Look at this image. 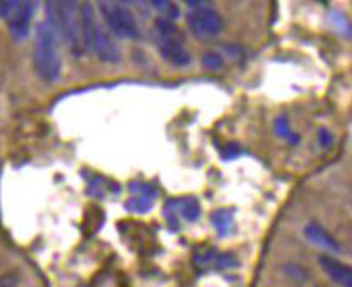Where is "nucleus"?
Returning a JSON list of instances; mask_svg holds the SVG:
<instances>
[{
  "mask_svg": "<svg viewBox=\"0 0 352 287\" xmlns=\"http://www.w3.org/2000/svg\"><path fill=\"white\" fill-rule=\"evenodd\" d=\"M90 52L96 53L102 62H109V64H115V62H120L122 55L116 48L115 41L109 37V34H106L102 28H97L96 36L92 41V50Z\"/></svg>",
  "mask_w": 352,
  "mask_h": 287,
  "instance_id": "8",
  "label": "nucleus"
},
{
  "mask_svg": "<svg viewBox=\"0 0 352 287\" xmlns=\"http://www.w3.org/2000/svg\"><path fill=\"white\" fill-rule=\"evenodd\" d=\"M0 287H18V279L14 275H0Z\"/></svg>",
  "mask_w": 352,
  "mask_h": 287,
  "instance_id": "16",
  "label": "nucleus"
},
{
  "mask_svg": "<svg viewBox=\"0 0 352 287\" xmlns=\"http://www.w3.org/2000/svg\"><path fill=\"white\" fill-rule=\"evenodd\" d=\"M16 4L18 2H0V18L9 20L12 12H14V9H16Z\"/></svg>",
  "mask_w": 352,
  "mask_h": 287,
  "instance_id": "15",
  "label": "nucleus"
},
{
  "mask_svg": "<svg viewBox=\"0 0 352 287\" xmlns=\"http://www.w3.org/2000/svg\"><path fill=\"white\" fill-rule=\"evenodd\" d=\"M275 129H276V132H278V134H282V136H287L289 134V129H287V124H285L284 120H276L275 122Z\"/></svg>",
  "mask_w": 352,
  "mask_h": 287,
  "instance_id": "18",
  "label": "nucleus"
},
{
  "mask_svg": "<svg viewBox=\"0 0 352 287\" xmlns=\"http://www.w3.org/2000/svg\"><path fill=\"white\" fill-rule=\"evenodd\" d=\"M157 28H159V50L160 55L168 60L169 64L178 65V67H184L190 62V55L185 50L184 43H182L178 37H176V28L173 25V21L164 20V18H159L157 20Z\"/></svg>",
  "mask_w": 352,
  "mask_h": 287,
  "instance_id": "5",
  "label": "nucleus"
},
{
  "mask_svg": "<svg viewBox=\"0 0 352 287\" xmlns=\"http://www.w3.org/2000/svg\"><path fill=\"white\" fill-rule=\"evenodd\" d=\"M157 198V192L143 182H132L131 184V200L125 203L129 211L144 213L152 210V204Z\"/></svg>",
  "mask_w": 352,
  "mask_h": 287,
  "instance_id": "7",
  "label": "nucleus"
},
{
  "mask_svg": "<svg viewBox=\"0 0 352 287\" xmlns=\"http://www.w3.org/2000/svg\"><path fill=\"white\" fill-rule=\"evenodd\" d=\"M188 8L192 9H188L187 23L194 36L213 37L222 32L224 23H222V17L215 9L208 8V6L196 4V2H188Z\"/></svg>",
  "mask_w": 352,
  "mask_h": 287,
  "instance_id": "4",
  "label": "nucleus"
},
{
  "mask_svg": "<svg viewBox=\"0 0 352 287\" xmlns=\"http://www.w3.org/2000/svg\"><path fill=\"white\" fill-rule=\"evenodd\" d=\"M176 204H178V210H180L182 217H184L185 220H188V222H194V220L199 217L201 208L196 200H180L176 201Z\"/></svg>",
  "mask_w": 352,
  "mask_h": 287,
  "instance_id": "12",
  "label": "nucleus"
},
{
  "mask_svg": "<svg viewBox=\"0 0 352 287\" xmlns=\"http://www.w3.org/2000/svg\"><path fill=\"white\" fill-rule=\"evenodd\" d=\"M34 71L44 81H55L60 76V56L56 48V34L48 21H43L36 27L34 39Z\"/></svg>",
  "mask_w": 352,
  "mask_h": 287,
  "instance_id": "1",
  "label": "nucleus"
},
{
  "mask_svg": "<svg viewBox=\"0 0 352 287\" xmlns=\"http://www.w3.org/2000/svg\"><path fill=\"white\" fill-rule=\"evenodd\" d=\"M34 11H36L34 2H18L16 4V9L11 14V18H9V32L16 41L27 37Z\"/></svg>",
  "mask_w": 352,
  "mask_h": 287,
  "instance_id": "6",
  "label": "nucleus"
},
{
  "mask_svg": "<svg viewBox=\"0 0 352 287\" xmlns=\"http://www.w3.org/2000/svg\"><path fill=\"white\" fill-rule=\"evenodd\" d=\"M319 263L320 268L324 270V273L333 282L338 284L340 287H352L351 268L345 266L340 261H336L335 257H329V255H320Z\"/></svg>",
  "mask_w": 352,
  "mask_h": 287,
  "instance_id": "9",
  "label": "nucleus"
},
{
  "mask_svg": "<svg viewBox=\"0 0 352 287\" xmlns=\"http://www.w3.org/2000/svg\"><path fill=\"white\" fill-rule=\"evenodd\" d=\"M100 12L104 17L108 28L120 39H138L140 37V27L136 18L125 6L116 2H100Z\"/></svg>",
  "mask_w": 352,
  "mask_h": 287,
  "instance_id": "3",
  "label": "nucleus"
},
{
  "mask_svg": "<svg viewBox=\"0 0 352 287\" xmlns=\"http://www.w3.org/2000/svg\"><path fill=\"white\" fill-rule=\"evenodd\" d=\"M319 141H320V145L329 147V145L333 143V138H331V134L326 131V129H320V131H319Z\"/></svg>",
  "mask_w": 352,
  "mask_h": 287,
  "instance_id": "17",
  "label": "nucleus"
},
{
  "mask_svg": "<svg viewBox=\"0 0 352 287\" xmlns=\"http://www.w3.org/2000/svg\"><path fill=\"white\" fill-rule=\"evenodd\" d=\"M153 6L159 8V11L162 12V18H164V20L173 21L175 18H178V14H180L178 8H176L175 4H171V2H153Z\"/></svg>",
  "mask_w": 352,
  "mask_h": 287,
  "instance_id": "13",
  "label": "nucleus"
},
{
  "mask_svg": "<svg viewBox=\"0 0 352 287\" xmlns=\"http://www.w3.org/2000/svg\"><path fill=\"white\" fill-rule=\"evenodd\" d=\"M232 215H234V211L229 208H220V210L213 211L212 222L220 235H228L229 229L232 228Z\"/></svg>",
  "mask_w": 352,
  "mask_h": 287,
  "instance_id": "11",
  "label": "nucleus"
},
{
  "mask_svg": "<svg viewBox=\"0 0 352 287\" xmlns=\"http://www.w3.org/2000/svg\"><path fill=\"white\" fill-rule=\"evenodd\" d=\"M305 236H307L308 242H312L314 245L317 247H322L326 251H331V252H338L340 251V244L326 231L320 224L317 222H308L305 226Z\"/></svg>",
  "mask_w": 352,
  "mask_h": 287,
  "instance_id": "10",
  "label": "nucleus"
},
{
  "mask_svg": "<svg viewBox=\"0 0 352 287\" xmlns=\"http://www.w3.org/2000/svg\"><path fill=\"white\" fill-rule=\"evenodd\" d=\"M203 64L208 69H219L222 65V59L217 53H206L203 56Z\"/></svg>",
  "mask_w": 352,
  "mask_h": 287,
  "instance_id": "14",
  "label": "nucleus"
},
{
  "mask_svg": "<svg viewBox=\"0 0 352 287\" xmlns=\"http://www.w3.org/2000/svg\"><path fill=\"white\" fill-rule=\"evenodd\" d=\"M46 12L50 18V27L55 30L56 36H62V39L71 46L72 50H78L81 44V18L78 14V4L74 2H48Z\"/></svg>",
  "mask_w": 352,
  "mask_h": 287,
  "instance_id": "2",
  "label": "nucleus"
}]
</instances>
